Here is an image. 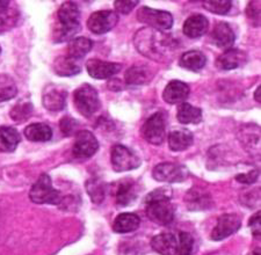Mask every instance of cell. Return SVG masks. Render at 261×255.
Here are the masks:
<instances>
[{
    "mask_svg": "<svg viewBox=\"0 0 261 255\" xmlns=\"http://www.w3.org/2000/svg\"><path fill=\"white\" fill-rule=\"evenodd\" d=\"M174 40L170 35L152 28L140 29L134 37L135 47L143 56L155 62H166L174 50Z\"/></svg>",
    "mask_w": 261,
    "mask_h": 255,
    "instance_id": "1",
    "label": "cell"
},
{
    "mask_svg": "<svg viewBox=\"0 0 261 255\" xmlns=\"http://www.w3.org/2000/svg\"><path fill=\"white\" fill-rule=\"evenodd\" d=\"M58 23L54 32L56 43L69 41L81 31V11L75 3H63L57 12Z\"/></svg>",
    "mask_w": 261,
    "mask_h": 255,
    "instance_id": "2",
    "label": "cell"
},
{
    "mask_svg": "<svg viewBox=\"0 0 261 255\" xmlns=\"http://www.w3.org/2000/svg\"><path fill=\"white\" fill-rule=\"evenodd\" d=\"M73 103L77 110L87 119L93 116L101 107L98 92L90 83H84L74 91Z\"/></svg>",
    "mask_w": 261,
    "mask_h": 255,
    "instance_id": "3",
    "label": "cell"
},
{
    "mask_svg": "<svg viewBox=\"0 0 261 255\" xmlns=\"http://www.w3.org/2000/svg\"><path fill=\"white\" fill-rule=\"evenodd\" d=\"M29 199L36 204H54V206H57L63 201L60 191L53 187V181L48 174L40 175L29 191Z\"/></svg>",
    "mask_w": 261,
    "mask_h": 255,
    "instance_id": "4",
    "label": "cell"
},
{
    "mask_svg": "<svg viewBox=\"0 0 261 255\" xmlns=\"http://www.w3.org/2000/svg\"><path fill=\"white\" fill-rule=\"evenodd\" d=\"M137 20L155 31H168L173 26V16L170 12L150 7H141L137 12Z\"/></svg>",
    "mask_w": 261,
    "mask_h": 255,
    "instance_id": "5",
    "label": "cell"
},
{
    "mask_svg": "<svg viewBox=\"0 0 261 255\" xmlns=\"http://www.w3.org/2000/svg\"><path fill=\"white\" fill-rule=\"evenodd\" d=\"M166 116L164 112H155L151 115L143 125L142 135L147 143L161 145L166 135Z\"/></svg>",
    "mask_w": 261,
    "mask_h": 255,
    "instance_id": "6",
    "label": "cell"
},
{
    "mask_svg": "<svg viewBox=\"0 0 261 255\" xmlns=\"http://www.w3.org/2000/svg\"><path fill=\"white\" fill-rule=\"evenodd\" d=\"M112 167L115 172H127L141 166V159L127 146L114 145L111 153Z\"/></svg>",
    "mask_w": 261,
    "mask_h": 255,
    "instance_id": "7",
    "label": "cell"
},
{
    "mask_svg": "<svg viewBox=\"0 0 261 255\" xmlns=\"http://www.w3.org/2000/svg\"><path fill=\"white\" fill-rule=\"evenodd\" d=\"M119 22V14L115 11L103 10L94 12L87 20V27L93 34H106Z\"/></svg>",
    "mask_w": 261,
    "mask_h": 255,
    "instance_id": "8",
    "label": "cell"
},
{
    "mask_svg": "<svg viewBox=\"0 0 261 255\" xmlns=\"http://www.w3.org/2000/svg\"><path fill=\"white\" fill-rule=\"evenodd\" d=\"M146 215L151 221L159 225H168L174 220L175 209L171 201L146 202Z\"/></svg>",
    "mask_w": 261,
    "mask_h": 255,
    "instance_id": "9",
    "label": "cell"
},
{
    "mask_svg": "<svg viewBox=\"0 0 261 255\" xmlns=\"http://www.w3.org/2000/svg\"><path fill=\"white\" fill-rule=\"evenodd\" d=\"M188 169L182 165L173 164V162H162L157 165L152 171V177L157 181L174 183L182 182L188 178Z\"/></svg>",
    "mask_w": 261,
    "mask_h": 255,
    "instance_id": "10",
    "label": "cell"
},
{
    "mask_svg": "<svg viewBox=\"0 0 261 255\" xmlns=\"http://www.w3.org/2000/svg\"><path fill=\"white\" fill-rule=\"evenodd\" d=\"M99 149V141L93 133L83 130L75 133L73 144V156L79 159H87L94 156Z\"/></svg>",
    "mask_w": 261,
    "mask_h": 255,
    "instance_id": "11",
    "label": "cell"
},
{
    "mask_svg": "<svg viewBox=\"0 0 261 255\" xmlns=\"http://www.w3.org/2000/svg\"><path fill=\"white\" fill-rule=\"evenodd\" d=\"M242 226V218L237 214L222 215L217 220L216 226L212 232V239L220 241L225 239L238 231Z\"/></svg>",
    "mask_w": 261,
    "mask_h": 255,
    "instance_id": "12",
    "label": "cell"
},
{
    "mask_svg": "<svg viewBox=\"0 0 261 255\" xmlns=\"http://www.w3.org/2000/svg\"><path fill=\"white\" fill-rule=\"evenodd\" d=\"M66 98L67 91L64 87L55 85V83H50L43 91L42 102H43L44 108H47L48 110L60 111L65 108Z\"/></svg>",
    "mask_w": 261,
    "mask_h": 255,
    "instance_id": "13",
    "label": "cell"
},
{
    "mask_svg": "<svg viewBox=\"0 0 261 255\" xmlns=\"http://www.w3.org/2000/svg\"><path fill=\"white\" fill-rule=\"evenodd\" d=\"M86 69L88 74L94 79H109L116 73H119L122 65L119 63H111L93 58L86 62Z\"/></svg>",
    "mask_w": 261,
    "mask_h": 255,
    "instance_id": "14",
    "label": "cell"
},
{
    "mask_svg": "<svg viewBox=\"0 0 261 255\" xmlns=\"http://www.w3.org/2000/svg\"><path fill=\"white\" fill-rule=\"evenodd\" d=\"M248 61L247 53L241 49L231 48L225 50L216 60L217 69L222 71H230L238 68H243Z\"/></svg>",
    "mask_w": 261,
    "mask_h": 255,
    "instance_id": "15",
    "label": "cell"
},
{
    "mask_svg": "<svg viewBox=\"0 0 261 255\" xmlns=\"http://www.w3.org/2000/svg\"><path fill=\"white\" fill-rule=\"evenodd\" d=\"M212 40L213 43L216 45L217 48H220L222 50H228L232 48L236 40V35L232 28L229 26V23L218 22L213 29Z\"/></svg>",
    "mask_w": 261,
    "mask_h": 255,
    "instance_id": "16",
    "label": "cell"
},
{
    "mask_svg": "<svg viewBox=\"0 0 261 255\" xmlns=\"http://www.w3.org/2000/svg\"><path fill=\"white\" fill-rule=\"evenodd\" d=\"M189 95V86L180 80H172L164 90L163 98L167 103L178 104L184 103Z\"/></svg>",
    "mask_w": 261,
    "mask_h": 255,
    "instance_id": "17",
    "label": "cell"
},
{
    "mask_svg": "<svg viewBox=\"0 0 261 255\" xmlns=\"http://www.w3.org/2000/svg\"><path fill=\"white\" fill-rule=\"evenodd\" d=\"M209 21L202 14H193L185 21L182 31L189 39H199L208 32Z\"/></svg>",
    "mask_w": 261,
    "mask_h": 255,
    "instance_id": "18",
    "label": "cell"
},
{
    "mask_svg": "<svg viewBox=\"0 0 261 255\" xmlns=\"http://www.w3.org/2000/svg\"><path fill=\"white\" fill-rule=\"evenodd\" d=\"M151 247L161 255H176L178 240L172 233H161L152 238Z\"/></svg>",
    "mask_w": 261,
    "mask_h": 255,
    "instance_id": "19",
    "label": "cell"
},
{
    "mask_svg": "<svg viewBox=\"0 0 261 255\" xmlns=\"http://www.w3.org/2000/svg\"><path fill=\"white\" fill-rule=\"evenodd\" d=\"M137 187L133 180H122L117 185L115 197L116 204L120 207H127L135 202L137 197Z\"/></svg>",
    "mask_w": 261,
    "mask_h": 255,
    "instance_id": "20",
    "label": "cell"
},
{
    "mask_svg": "<svg viewBox=\"0 0 261 255\" xmlns=\"http://www.w3.org/2000/svg\"><path fill=\"white\" fill-rule=\"evenodd\" d=\"M167 141L172 151L180 152L192 146L194 141V136L188 129H176L168 133Z\"/></svg>",
    "mask_w": 261,
    "mask_h": 255,
    "instance_id": "21",
    "label": "cell"
},
{
    "mask_svg": "<svg viewBox=\"0 0 261 255\" xmlns=\"http://www.w3.org/2000/svg\"><path fill=\"white\" fill-rule=\"evenodd\" d=\"M153 78V71L150 66L138 64L134 65L125 72V82L129 86L144 85Z\"/></svg>",
    "mask_w": 261,
    "mask_h": 255,
    "instance_id": "22",
    "label": "cell"
},
{
    "mask_svg": "<svg viewBox=\"0 0 261 255\" xmlns=\"http://www.w3.org/2000/svg\"><path fill=\"white\" fill-rule=\"evenodd\" d=\"M54 71L61 77H72L81 73L82 66L79 61L67 55L57 57L54 62Z\"/></svg>",
    "mask_w": 261,
    "mask_h": 255,
    "instance_id": "23",
    "label": "cell"
},
{
    "mask_svg": "<svg viewBox=\"0 0 261 255\" xmlns=\"http://www.w3.org/2000/svg\"><path fill=\"white\" fill-rule=\"evenodd\" d=\"M21 140L20 133L13 127H0V151L13 152Z\"/></svg>",
    "mask_w": 261,
    "mask_h": 255,
    "instance_id": "24",
    "label": "cell"
},
{
    "mask_svg": "<svg viewBox=\"0 0 261 255\" xmlns=\"http://www.w3.org/2000/svg\"><path fill=\"white\" fill-rule=\"evenodd\" d=\"M141 219L140 217L132 212H124V214H120L116 217L113 224V230L116 233H130L136 231L140 228Z\"/></svg>",
    "mask_w": 261,
    "mask_h": 255,
    "instance_id": "25",
    "label": "cell"
},
{
    "mask_svg": "<svg viewBox=\"0 0 261 255\" xmlns=\"http://www.w3.org/2000/svg\"><path fill=\"white\" fill-rule=\"evenodd\" d=\"M205 63H207V57L199 50H189V51L182 53L179 61L181 68L189 71H195V72L203 69Z\"/></svg>",
    "mask_w": 261,
    "mask_h": 255,
    "instance_id": "26",
    "label": "cell"
},
{
    "mask_svg": "<svg viewBox=\"0 0 261 255\" xmlns=\"http://www.w3.org/2000/svg\"><path fill=\"white\" fill-rule=\"evenodd\" d=\"M176 119L181 124H199L202 121V110L191 103H180L176 110Z\"/></svg>",
    "mask_w": 261,
    "mask_h": 255,
    "instance_id": "27",
    "label": "cell"
},
{
    "mask_svg": "<svg viewBox=\"0 0 261 255\" xmlns=\"http://www.w3.org/2000/svg\"><path fill=\"white\" fill-rule=\"evenodd\" d=\"M92 47H93V42L87 37H75L70 41L69 47H67V56L81 61L91 51Z\"/></svg>",
    "mask_w": 261,
    "mask_h": 255,
    "instance_id": "28",
    "label": "cell"
},
{
    "mask_svg": "<svg viewBox=\"0 0 261 255\" xmlns=\"http://www.w3.org/2000/svg\"><path fill=\"white\" fill-rule=\"evenodd\" d=\"M24 136L31 141H48L51 139L53 130L44 123H33L24 129Z\"/></svg>",
    "mask_w": 261,
    "mask_h": 255,
    "instance_id": "29",
    "label": "cell"
},
{
    "mask_svg": "<svg viewBox=\"0 0 261 255\" xmlns=\"http://www.w3.org/2000/svg\"><path fill=\"white\" fill-rule=\"evenodd\" d=\"M18 94V86L8 74H0V102L8 101Z\"/></svg>",
    "mask_w": 261,
    "mask_h": 255,
    "instance_id": "30",
    "label": "cell"
},
{
    "mask_svg": "<svg viewBox=\"0 0 261 255\" xmlns=\"http://www.w3.org/2000/svg\"><path fill=\"white\" fill-rule=\"evenodd\" d=\"M86 190L88 195H90L91 201L95 204H99L105 199V193H106V187L102 180L98 178H93L88 180L86 182Z\"/></svg>",
    "mask_w": 261,
    "mask_h": 255,
    "instance_id": "31",
    "label": "cell"
},
{
    "mask_svg": "<svg viewBox=\"0 0 261 255\" xmlns=\"http://www.w3.org/2000/svg\"><path fill=\"white\" fill-rule=\"evenodd\" d=\"M33 112V103L27 99L20 100V101L12 108L11 118L14 122L21 123L29 119Z\"/></svg>",
    "mask_w": 261,
    "mask_h": 255,
    "instance_id": "32",
    "label": "cell"
},
{
    "mask_svg": "<svg viewBox=\"0 0 261 255\" xmlns=\"http://www.w3.org/2000/svg\"><path fill=\"white\" fill-rule=\"evenodd\" d=\"M203 7L205 10L212 12L214 14L225 15L232 7V3L229 0H214V2H203Z\"/></svg>",
    "mask_w": 261,
    "mask_h": 255,
    "instance_id": "33",
    "label": "cell"
},
{
    "mask_svg": "<svg viewBox=\"0 0 261 255\" xmlns=\"http://www.w3.org/2000/svg\"><path fill=\"white\" fill-rule=\"evenodd\" d=\"M194 250V238L188 232H180L179 244H178V255H192Z\"/></svg>",
    "mask_w": 261,
    "mask_h": 255,
    "instance_id": "34",
    "label": "cell"
},
{
    "mask_svg": "<svg viewBox=\"0 0 261 255\" xmlns=\"http://www.w3.org/2000/svg\"><path fill=\"white\" fill-rule=\"evenodd\" d=\"M172 199V189L170 187H162L158 189H154L151 191L150 194H147L145 197L146 202H152V201H171Z\"/></svg>",
    "mask_w": 261,
    "mask_h": 255,
    "instance_id": "35",
    "label": "cell"
},
{
    "mask_svg": "<svg viewBox=\"0 0 261 255\" xmlns=\"http://www.w3.org/2000/svg\"><path fill=\"white\" fill-rule=\"evenodd\" d=\"M78 125H79L78 121L72 119V118H70V116H64V118H63L60 122L61 130L66 137L72 136L73 133H77Z\"/></svg>",
    "mask_w": 261,
    "mask_h": 255,
    "instance_id": "36",
    "label": "cell"
},
{
    "mask_svg": "<svg viewBox=\"0 0 261 255\" xmlns=\"http://www.w3.org/2000/svg\"><path fill=\"white\" fill-rule=\"evenodd\" d=\"M138 2L136 0H117V2L114 3V6H115V11L117 14H129L130 12H132L135 7L138 5Z\"/></svg>",
    "mask_w": 261,
    "mask_h": 255,
    "instance_id": "37",
    "label": "cell"
},
{
    "mask_svg": "<svg viewBox=\"0 0 261 255\" xmlns=\"http://www.w3.org/2000/svg\"><path fill=\"white\" fill-rule=\"evenodd\" d=\"M258 4V2H251L246 8L248 19H251L254 26H260V5Z\"/></svg>",
    "mask_w": 261,
    "mask_h": 255,
    "instance_id": "38",
    "label": "cell"
},
{
    "mask_svg": "<svg viewBox=\"0 0 261 255\" xmlns=\"http://www.w3.org/2000/svg\"><path fill=\"white\" fill-rule=\"evenodd\" d=\"M16 24V15L15 14H6V12L4 14H0V34L10 31L11 28H13Z\"/></svg>",
    "mask_w": 261,
    "mask_h": 255,
    "instance_id": "39",
    "label": "cell"
},
{
    "mask_svg": "<svg viewBox=\"0 0 261 255\" xmlns=\"http://www.w3.org/2000/svg\"><path fill=\"white\" fill-rule=\"evenodd\" d=\"M248 226L251 229L252 235L255 238H260V210L251 217L250 221H248Z\"/></svg>",
    "mask_w": 261,
    "mask_h": 255,
    "instance_id": "40",
    "label": "cell"
},
{
    "mask_svg": "<svg viewBox=\"0 0 261 255\" xmlns=\"http://www.w3.org/2000/svg\"><path fill=\"white\" fill-rule=\"evenodd\" d=\"M259 174L260 173L258 172V171H252V172H248V173L239 174V175H237V177H236V179L238 180V182L250 185V183H253V182L256 181V180H258Z\"/></svg>",
    "mask_w": 261,
    "mask_h": 255,
    "instance_id": "41",
    "label": "cell"
},
{
    "mask_svg": "<svg viewBox=\"0 0 261 255\" xmlns=\"http://www.w3.org/2000/svg\"><path fill=\"white\" fill-rule=\"evenodd\" d=\"M8 6H10V2L7 0H0V14H4L7 12Z\"/></svg>",
    "mask_w": 261,
    "mask_h": 255,
    "instance_id": "42",
    "label": "cell"
},
{
    "mask_svg": "<svg viewBox=\"0 0 261 255\" xmlns=\"http://www.w3.org/2000/svg\"><path fill=\"white\" fill-rule=\"evenodd\" d=\"M260 92H261V87L259 86L258 89L255 90V92H254V99H255V101L256 102H261V99H260Z\"/></svg>",
    "mask_w": 261,
    "mask_h": 255,
    "instance_id": "43",
    "label": "cell"
},
{
    "mask_svg": "<svg viewBox=\"0 0 261 255\" xmlns=\"http://www.w3.org/2000/svg\"><path fill=\"white\" fill-rule=\"evenodd\" d=\"M0 56H2V47H0Z\"/></svg>",
    "mask_w": 261,
    "mask_h": 255,
    "instance_id": "44",
    "label": "cell"
}]
</instances>
